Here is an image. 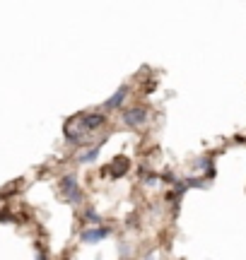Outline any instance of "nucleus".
Segmentation results:
<instances>
[{"label":"nucleus","instance_id":"nucleus-1","mask_svg":"<svg viewBox=\"0 0 246 260\" xmlns=\"http://www.w3.org/2000/svg\"><path fill=\"white\" fill-rule=\"evenodd\" d=\"M60 190H63V195H66L68 203L80 205L82 195H80V188H77V178H75V174H68V176H63V181H60Z\"/></svg>","mask_w":246,"mask_h":260},{"label":"nucleus","instance_id":"nucleus-2","mask_svg":"<svg viewBox=\"0 0 246 260\" xmlns=\"http://www.w3.org/2000/svg\"><path fill=\"white\" fill-rule=\"evenodd\" d=\"M104 123H106L104 113H85V116L77 118V125L85 130V133H95V130H99Z\"/></svg>","mask_w":246,"mask_h":260},{"label":"nucleus","instance_id":"nucleus-3","mask_svg":"<svg viewBox=\"0 0 246 260\" xmlns=\"http://www.w3.org/2000/svg\"><path fill=\"white\" fill-rule=\"evenodd\" d=\"M106 236H111V229H106V226H89L82 232V243H99L104 241Z\"/></svg>","mask_w":246,"mask_h":260},{"label":"nucleus","instance_id":"nucleus-4","mask_svg":"<svg viewBox=\"0 0 246 260\" xmlns=\"http://www.w3.org/2000/svg\"><path fill=\"white\" fill-rule=\"evenodd\" d=\"M128 92H131V87L128 84H121L118 89H116V94L111 96V99H106L104 102V111H116L118 106H121L123 102H126V96H128Z\"/></svg>","mask_w":246,"mask_h":260},{"label":"nucleus","instance_id":"nucleus-5","mask_svg":"<svg viewBox=\"0 0 246 260\" xmlns=\"http://www.w3.org/2000/svg\"><path fill=\"white\" fill-rule=\"evenodd\" d=\"M145 121H147V111H145V109H131V111L123 113V123L131 125V128H138V125H142Z\"/></svg>","mask_w":246,"mask_h":260},{"label":"nucleus","instance_id":"nucleus-6","mask_svg":"<svg viewBox=\"0 0 246 260\" xmlns=\"http://www.w3.org/2000/svg\"><path fill=\"white\" fill-rule=\"evenodd\" d=\"M128 167H131V164H128V159H123V157H118L114 161V164H111V171H114V176L118 178V176H123V174H126V171H128Z\"/></svg>","mask_w":246,"mask_h":260},{"label":"nucleus","instance_id":"nucleus-7","mask_svg":"<svg viewBox=\"0 0 246 260\" xmlns=\"http://www.w3.org/2000/svg\"><path fill=\"white\" fill-rule=\"evenodd\" d=\"M99 149H102V145L92 147L89 152H87V154H82V157H80V161H82V164H89V161H95V159L99 157Z\"/></svg>","mask_w":246,"mask_h":260},{"label":"nucleus","instance_id":"nucleus-8","mask_svg":"<svg viewBox=\"0 0 246 260\" xmlns=\"http://www.w3.org/2000/svg\"><path fill=\"white\" fill-rule=\"evenodd\" d=\"M85 219H87V222H92V224H99V222H102V217H99L95 210H87V212H85Z\"/></svg>","mask_w":246,"mask_h":260}]
</instances>
